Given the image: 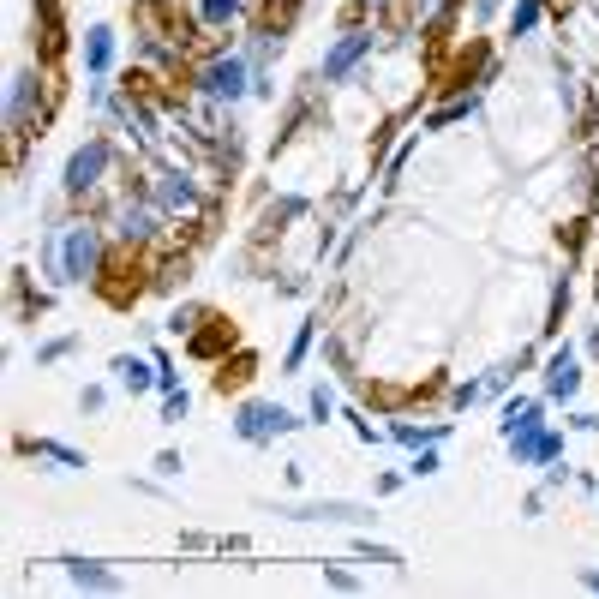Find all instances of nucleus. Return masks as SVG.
I'll use <instances>...</instances> for the list:
<instances>
[{"label":"nucleus","mask_w":599,"mask_h":599,"mask_svg":"<svg viewBox=\"0 0 599 599\" xmlns=\"http://www.w3.org/2000/svg\"><path fill=\"white\" fill-rule=\"evenodd\" d=\"M582 588H594L599 594V570H582Z\"/></svg>","instance_id":"obj_20"},{"label":"nucleus","mask_w":599,"mask_h":599,"mask_svg":"<svg viewBox=\"0 0 599 599\" xmlns=\"http://www.w3.org/2000/svg\"><path fill=\"white\" fill-rule=\"evenodd\" d=\"M72 348H78L72 336H54V342H42V348H36V366H54V360H66Z\"/></svg>","instance_id":"obj_15"},{"label":"nucleus","mask_w":599,"mask_h":599,"mask_svg":"<svg viewBox=\"0 0 599 599\" xmlns=\"http://www.w3.org/2000/svg\"><path fill=\"white\" fill-rule=\"evenodd\" d=\"M198 12H204V24H228L240 12V0H198Z\"/></svg>","instance_id":"obj_16"},{"label":"nucleus","mask_w":599,"mask_h":599,"mask_svg":"<svg viewBox=\"0 0 599 599\" xmlns=\"http://www.w3.org/2000/svg\"><path fill=\"white\" fill-rule=\"evenodd\" d=\"M186 408H192V396H186V390H168V396H162V426H180Z\"/></svg>","instance_id":"obj_14"},{"label":"nucleus","mask_w":599,"mask_h":599,"mask_svg":"<svg viewBox=\"0 0 599 599\" xmlns=\"http://www.w3.org/2000/svg\"><path fill=\"white\" fill-rule=\"evenodd\" d=\"M306 408H312V420H318V426H330V414H336V396H330V390H324V384H318V390H312V402H306Z\"/></svg>","instance_id":"obj_17"},{"label":"nucleus","mask_w":599,"mask_h":599,"mask_svg":"<svg viewBox=\"0 0 599 599\" xmlns=\"http://www.w3.org/2000/svg\"><path fill=\"white\" fill-rule=\"evenodd\" d=\"M66 576H72V582H78V588H102V594H108V588H120V582H114V576H108V570H96V564H72V570H66Z\"/></svg>","instance_id":"obj_12"},{"label":"nucleus","mask_w":599,"mask_h":599,"mask_svg":"<svg viewBox=\"0 0 599 599\" xmlns=\"http://www.w3.org/2000/svg\"><path fill=\"white\" fill-rule=\"evenodd\" d=\"M114 384H120V390H132V396H144V390H162V384H156V354H150V360H138V354H120V360H114Z\"/></svg>","instance_id":"obj_8"},{"label":"nucleus","mask_w":599,"mask_h":599,"mask_svg":"<svg viewBox=\"0 0 599 599\" xmlns=\"http://www.w3.org/2000/svg\"><path fill=\"white\" fill-rule=\"evenodd\" d=\"M156 198H162V210H192V186H186L180 174H162V180H156Z\"/></svg>","instance_id":"obj_10"},{"label":"nucleus","mask_w":599,"mask_h":599,"mask_svg":"<svg viewBox=\"0 0 599 599\" xmlns=\"http://www.w3.org/2000/svg\"><path fill=\"white\" fill-rule=\"evenodd\" d=\"M408 474H420V480H426V474H438V450H420V456H414V468H408Z\"/></svg>","instance_id":"obj_19"},{"label":"nucleus","mask_w":599,"mask_h":599,"mask_svg":"<svg viewBox=\"0 0 599 599\" xmlns=\"http://www.w3.org/2000/svg\"><path fill=\"white\" fill-rule=\"evenodd\" d=\"M42 276L54 282V288H78V282H90L96 270H102V240H96V228L90 222H66V228H54L48 240H42Z\"/></svg>","instance_id":"obj_1"},{"label":"nucleus","mask_w":599,"mask_h":599,"mask_svg":"<svg viewBox=\"0 0 599 599\" xmlns=\"http://www.w3.org/2000/svg\"><path fill=\"white\" fill-rule=\"evenodd\" d=\"M300 420L288 414V408H276V402H246L240 408V420H234V438L240 444H276V438H288Z\"/></svg>","instance_id":"obj_2"},{"label":"nucleus","mask_w":599,"mask_h":599,"mask_svg":"<svg viewBox=\"0 0 599 599\" xmlns=\"http://www.w3.org/2000/svg\"><path fill=\"white\" fill-rule=\"evenodd\" d=\"M540 12H546V0H516V12H510V36H528V30L540 24Z\"/></svg>","instance_id":"obj_11"},{"label":"nucleus","mask_w":599,"mask_h":599,"mask_svg":"<svg viewBox=\"0 0 599 599\" xmlns=\"http://www.w3.org/2000/svg\"><path fill=\"white\" fill-rule=\"evenodd\" d=\"M198 90H204V96H216V102H234V96H246V60H240V54H222V60H210V66L198 72Z\"/></svg>","instance_id":"obj_4"},{"label":"nucleus","mask_w":599,"mask_h":599,"mask_svg":"<svg viewBox=\"0 0 599 599\" xmlns=\"http://www.w3.org/2000/svg\"><path fill=\"white\" fill-rule=\"evenodd\" d=\"M576 390H582V354L564 342V348L546 360V396H552V402H570Z\"/></svg>","instance_id":"obj_5"},{"label":"nucleus","mask_w":599,"mask_h":599,"mask_svg":"<svg viewBox=\"0 0 599 599\" xmlns=\"http://www.w3.org/2000/svg\"><path fill=\"white\" fill-rule=\"evenodd\" d=\"M360 54H372V30H348L330 54H324V84H336V78H348V66L360 60Z\"/></svg>","instance_id":"obj_7"},{"label":"nucleus","mask_w":599,"mask_h":599,"mask_svg":"<svg viewBox=\"0 0 599 599\" xmlns=\"http://www.w3.org/2000/svg\"><path fill=\"white\" fill-rule=\"evenodd\" d=\"M312 336H318V324H300V336H294V348H288V360H282L288 372H300V360L312 354Z\"/></svg>","instance_id":"obj_13"},{"label":"nucleus","mask_w":599,"mask_h":599,"mask_svg":"<svg viewBox=\"0 0 599 599\" xmlns=\"http://www.w3.org/2000/svg\"><path fill=\"white\" fill-rule=\"evenodd\" d=\"M84 66H90V78H102V72L114 66V30H108V24H96V30L84 36Z\"/></svg>","instance_id":"obj_9"},{"label":"nucleus","mask_w":599,"mask_h":599,"mask_svg":"<svg viewBox=\"0 0 599 599\" xmlns=\"http://www.w3.org/2000/svg\"><path fill=\"white\" fill-rule=\"evenodd\" d=\"M102 402H108V390H102V384H90V390L78 396V408H84V414H102Z\"/></svg>","instance_id":"obj_18"},{"label":"nucleus","mask_w":599,"mask_h":599,"mask_svg":"<svg viewBox=\"0 0 599 599\" xmlns=\"http://www.w3.org/2000/svg\"><path fill=\"white\" fill-rule=\"evenodd\" d=\"M510 450H516V462H522V468H552V462L564 456V432H552V426L540 420V426L516 432V438H510Z\"/></svg>","instance_id":"obj_3"},{"label":"nucleus","mask_w":599,"mask_h":599,"mask_svg":"<svg viewBox=\"0 0 599 599\" xmlns=\"http://www.w3.org/2000/svg\"><path fill=\"white\" fill-rule=\"evenodd\" d=\"M102 168H108V144L90 138V144L72 150V162H66V192H90V186L102 180Z\"/></svg>","instance_id":"obj_6"}]
</instances>
